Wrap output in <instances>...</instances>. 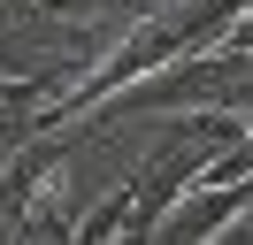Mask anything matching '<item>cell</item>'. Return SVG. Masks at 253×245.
<instances>
[{
  "label": "cell",
  "instance_id": "cell-1",
  "mask_svg": "<svg viewBox=\"0 0 253 245\" xmlns=\"http://www.w3.org/2000/svg\"><path fill=\"white\" fill-rule=\"evenodd\" d=\"M238 214H253V176L246 184H192V192L161 214V230L146 245H207V238H222Z\"/></svg>",
  "mask_w": 253,
  "mask_h": 245
},
{
  "label": "cell",
  "instance_id": "cell-4",
  "mask_svg": "<svg viewBox=\"0 0 253 245\" xmlns=\"http://www.w3.org/2000/svg\"><path fill=\"white\" fill-rule=\"evenodd\" d=\"M108 245H123V238H108Z\"/></svg>",
  "mask_w": 253,
  "mask_h": 245
},
{
  "label": "cell",
  "instance_id": "cell-2",
  "mask_svg": "<svg viewBox=\"0 0 253 245\" xmlns=\"http://www.w3.org/2000/svg\"><path fill=\"white\" fill-rule=\"evenodd\" d=\"M222 46H230V54H253V8H246V15H238V23H230V31H222Z\"/></svg>",
  "mask_w": 253,
  "mask_h": 245
},
{
  "label": "cell",
  "instance_id": "cell-3",
  "mask_svg": "<svg viewBox=\"0 0 253 245\" xmlns=\"http://www.w3.org/2000/svg\"><path fill=\"white\" fill-rule=\"evenodd\" d=\"M161 8H176V0H138V15H161Z\"/></svg>",
  "mask_w": 253,
  "mask_h": 245
}]
</instances>
